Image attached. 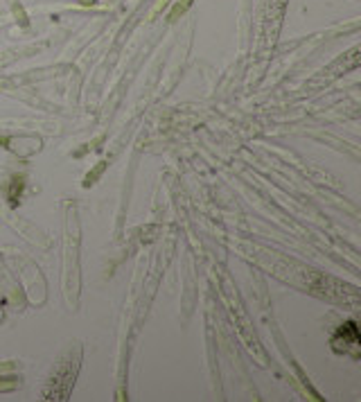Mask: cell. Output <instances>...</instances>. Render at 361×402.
I'll return each mask as SVG.
<instances>
[{
  "mask_svg": "<svg viewBox=\"0 0 361 402\" xmlns=\"http://www.w3.org/2000/svg\"><path fill=\"white\" fill-rule=\"evenodd\" d=\"M332 348L337 353H343V355L352 353L357 357V348H359V330H357V323L350 321L343 328H339V332L332 339Z\"/></svg>",
  "mask_w": 361,
  "mask_h": 402,
  "instance_id": "6da1fadb",
  "label": "cell"
},
{
  "mask_svg": "<svg viewBox=\"0 0 361 402\" xmlns=\"http://www.w3.org/2000/svg\"><path fill=\"white\" fill-rule=\"evenodd\" d=\"M20 190H23V179H11V192H9L11 204H16V197H20Z\"/></svg>",
  "mask_w": 361,
  "mask_h": 402,
  "instance_id": "7a4b0ae2",
  "label": "cell"
}]
</instances>
